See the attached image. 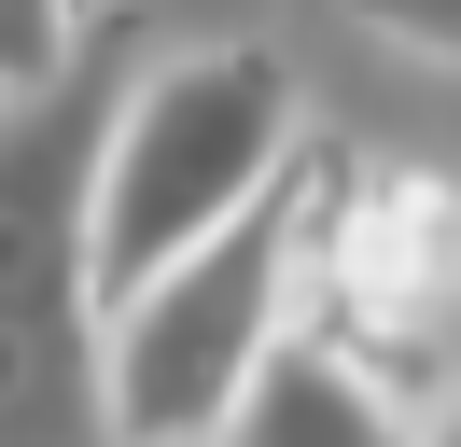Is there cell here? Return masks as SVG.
<instances>
[{"mask_svg": "<svg viewBox=\"0 0 461 447\" xmlns=\"http://www.w3.org/2000/svg\"><path fill=\"white\" fill-rule=\"evenodd\" d=\"M308 168V98H294L280 42H182L113 98L98 140V196H85V279L98 307L168 279L182 251H210L224 224H252L266 196H294Z\"/></svg>", "mask_w": 461, "mask_h": 447, "instance_id": "1", "label": "cell"}, {"mask_svg": "<svg viewBox=\"0 0 461 447\" xmlns=\"http://www.w3.org/2000/svg\"><path fill=\"white\" fill-rule=\"evenodd\" d=\"M98 140H113L98 56L57 98L0 112V447H113V419H98V279H85Z\"/></svg>", "mask_w": 461, "mask_h": 447, "instance_id": "2", "label": "cell"}, {"mask_svg": "<svg viewBox=\"0 0 461 447\" xmlns=\"http://www.w3.org/2000/svg\"><path fill=\"white\" fill-rule=\"evenodd\" d=\"M308 210H321V182L294 168V196H266L252 224H224L168 279L98 307V419H113V447H210L224 433L252 363L294 335V251H308L294 224Z\"/></svg>", "mask_w": 461, "mask_h": 447, "instance_id": "3", "label": "cell"}, {"mask_svg": "<svg viewBox=\"0 0 461 447\" xmlns=\"http://www.w3.org/2000/svg\"><path fill=\"white\" fill-rule=\"evenodd\" d=\"M210 447H420V419L377 391L364 350H336V335H280V350L252 363V391L224 406Z\"/></svg>", "mask_w": 461, "mask_h": 447, "instance_id": "4", "label": "cell"}, {"mask_svg": "<svg viewBox=\"0 0 461 447\" xmlns=\"http://www.w3.org/2000/svg\"><path fill=\"white\" fill-rule=\"evenodd\" d=\"M98 56V28H70V14H29V0H0V112H29V98H57L70 70Z\"/></svg>", "mask_w": 461, "mask_h": 447, "instance_id": "5", "label": "cell"}, {"mask_svg": "<svg viewBox=\"0 0 461 447\" xmlns=\"http://www.w3.org/2000/svg\"><path fill=\"white\" fill-rule=\"evenodd\" d=\"M377 42H392V56H433V70H461V0H377Z\"/></svg>", "mask_w": 461, "mask_h": 447, "instance_id": "6", "label": "cell"}, {"mask_svg": "<svg viewBox=\"0 0 461 447\" xmlns=\"http://www.w3.org/2000/svg\"><path fill=\"white\" fill-rule=\"evenodd\" d=\"M420 447H461V391H447V406H433V433H420Z\"/></svg>", "mask_w": 461, "mask_h": 447, "instance_id": "7", "label": "cell"}]
</instances>
